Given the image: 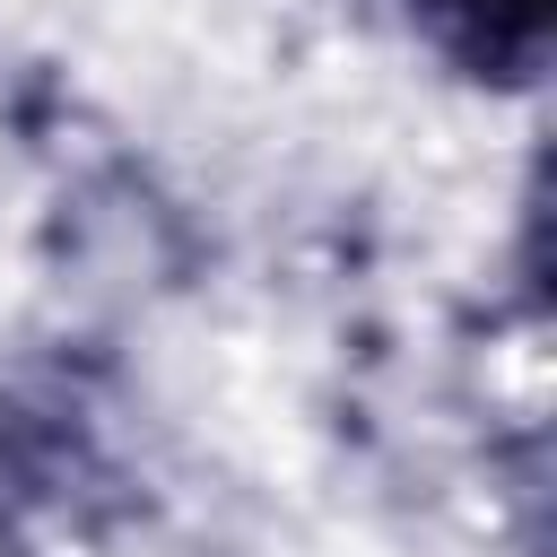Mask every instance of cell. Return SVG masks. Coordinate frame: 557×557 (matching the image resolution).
Segmentation results:
<instances>
[{
  "instance_id": "obj_1",
  "label": "cell",
  "mask_w": 557,
  "mask_h": 557,
  "mask_svg": "<svg viewBox=\"0 0 557 557\" xmlns=\"http://www.w3.org/2000/svg\"><path fill=\"white\" fill-rule=\"evenodd\" d=\"M426 17L479 61V70H513L540 52L548 35V0H426Z\"/></svg>"
}]
</instances>
